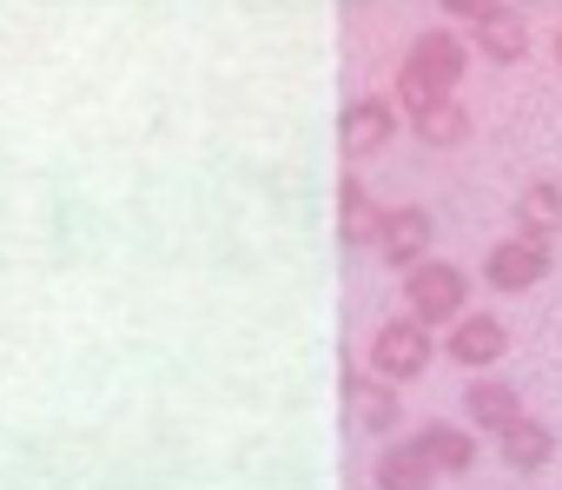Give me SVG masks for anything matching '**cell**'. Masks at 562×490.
Listing matches in <instances>:
<instances>
[{
	"mask_svg": "<svg viewBox=\"0 0 562 490\" xmlns=\"http://www.w3.org/2000/svg\"><path fill=\"white\" fill-rule=\"evenodd\" d=\"M555 54H562V41H555Z\"/></svg>",
	"mask_w": 562,
	"mask_h": 490,
	"instance_id": "cell-16",
	"label": "cell"
},
{
	"mask_svg": "<svg viewBox=\"0 0 562 490\" xmlns=\"http://www.w3.org/2000/svg\"><path fill=\"white\" fill-rule=\"evenodd\" d=\"M450 8H457V14H476V21H483V14H496V0H450Z\"/></svg>",
	"mask_w": 562,
	"mask_h": 490,
	"instance_id": "cell-15",
	"label": "cell"
},
{
	"mask_svg": "<svg viewBox=\"0 0 562 490\" xmlns=\"http://www.w3.org/2000/svg\"><path fill=\"white\" fill-rule=\"evenodd\" d=\"M371 358H378V371L411 378V371H424L430 338H424V325H384V332H378V345H371Z\"/></svg>",
	"mask_w": 562,
	"mask_h": 490,
	"instance_id": "cell-1",
	"label": "cell"
},
{
	"mask_svg": "<svg viewBox=\"0 0 562 490\" xmlns=\"http://www.w3.org/2000/svg\"><path fill=\"white\" fill-rule=\"evenodd\" d=\"M378 483H384V490H417V483H430L424 450H417V444H411V450H391V457H384V470H378Z\"/></svg>",
	"mask_w": 562,
	"mask_h": 490,
	"instance_id": "cell-10",
	"label": "cell"
},
{
	"mask_svg": "<svg viewBox=\"0 0 562 490\" xmlns=\"http://www.w3.org/2000/svg\"><path fill=\"white\" fill-rule=\"evenodd\" d=\"M457 74H463V54H457V41L437 34V41H424L417 60L404 67V87H411V93H437V87H450Z\"/></svg>",
	"mask_w": 562,
	"mask_h": 490,
	"instance_id": "cell-2",
	"label": "cell"
},
{
	"mask_svg": "<svg viewBox=\"0 0 562 490\" xmlns=\"http://www.w3.org/2000/svg\"><path fill=\"white\" fill-rule=\"evenodd\" d=\"M411 305H417L424 319H450V312L463 305V272H450V266L411 272Z\"/></svg>",
	"mask_w": 562,
	"mask_h": 490,
	"instance_id": "cell-4",
	"label": "cell"
},
{
	"mask_svg": "<svg viewBox=\"0 0 562 490\" xmlns=\"http://www.w3.org/2000/svg\"><path fill=\"white\" fill-rule=\"evenodd\" d=\"M549 450H555V444H549V431H542V424H529V417L503 431V457H509L516 470H536V464H549Z\"/></svg>",
	"mask_w": 562,
	"mask_h": 490,
	"instance_id": "cell-7",
	"label": "cell"
},
{
	"mask_svg": "<svg viewBox=\"0 0 562 490\" xmlns=\"http://www.w3.org/2000/svg\"><path fill=\"white\" fill-rule=\"evenodd\" d=\"M536 279H542V245L536 238H509V245H496V253H490V286L522 292Z\"/></svg>",
	"mask_w": 562,
	"mask_h": 490,
	"instance_id": "cell-3",
	"label": "cell"
},
{
	"mask_svg": "<svg viewBox=\"0 0 562 490\" xmlns=\"http://www.w3.org/2000/svg\"><path fill=\"white\" fill-rule=\"evenodd\" d=\"M417 450H424V464H430V470H463V464L476 457V450H470V437H463V431H450V424L424 431V437H417Z\"/></svg>",
	"mask_w": 562,
	"mask_h": 490,
	"instance_id": "cell-8",
	"label": "cell"
},
{
	"mask_svg": "<svg viewBox=\"0 0 562 490\" xmlns=\"http://www.w3.org/2000/svg\"><path fill=\"white\" fill-rule=\"evenodd\" d=\"M450 352H457V365H496L503 358V325L496 319H470V325H457Z\"/></svg>",
	"mask_w": 562,
	"mask_h": 490,
	"instance_id": "cell-5",
	"label": "cell"
},
{
	"mask_svg": "<svg viewBox=\"0 0 562 490\" xmlns=\"http://www.w3.org/2000/svg\"><path fill=\"white\" fill-rule=\"evenodd\" d=\"M384 245H391L397 259H411L417 245H424V212H397V219L384 225Z\"/></svg>",
	"mask_w": 562,
	"mask_h": 490,
	"instance_id": "cell-13",
	"label": "cell"
},
{
	"mask_svg": "<svg viewBox=\"0 0 562 490\" xmlns=\"http://www.w3.org/2000/svg\"><path fill=\"white\" fill-rule=\"evenodd\" d=\"M522 225L529 232H555L562 225V192L555 186H529L522 192Z\"/></svg>",
	"mask_w": 562,
	"mask_h": 490,
	"instance_id": "cell-12",
	"label": "cell"
},
{
	"mask_svg": "<svg viewBox=\"0 0 562 490\" xmlns=\"http://www.w3.org/2000/svg\"><path fill=\"white\" fill-rule=\"evenodd\" d=\"M417 126H430L437 140H457V133H463V113H457L450 100H430V107H417Z\"/></svg>",
	"mask_w": 562,
	"mask_h": 490,
	"instance_id": "cell-14",
	"label": "cell"
},
{
	"mask_svg": "<svg viewBox=\"0 0 562 490\" xmlns=\"http://www.w3.org/2000/svg\"><path fill=\"white\" fill-rule=\"evenodd\" d=\"M384 133H391V113H384L378 100H364V107L351 113V126H345V146H351V153H364V146H378Z\"/></svg>",
	"mask_w": 562,
	"mask_h": 490,
	"instance_id": "cell-11",
	"label": "cell"
},
{
	"mask_svg": "<svg viewBox=\"0 0 562 490\" xmlns=\"http://www.w3.org/2000/svg\"><path fill=\"white\" fill-rule=\"evenodd\" d=\"M476 41H483L496 60H516V54H522V21L496 8V14H483V21H476Z\"/></svg>",
	"mask_w": 562,
	"mask_h": 490,
	"instance_id": "cell-9",
	"label": "cell"
},
{
	"mask_svg": "<svg viewBox=\"0 0 562 490\" xmlns=\"http://www.w3.org/2000/svg\"><path fill=\"white\" fill-rule=\"evenodd\" d=\"M470 417H476V424L509 431V424H522V404H516V391H509V385H470Z\"/></svg>",
	"mask_w": 562,
	"mask_h": 490,
	"instance_id": "cell-6",
	"label": "cell"
}]
</instances>
